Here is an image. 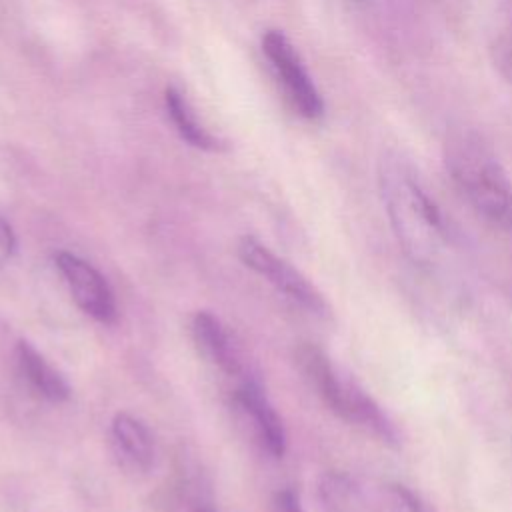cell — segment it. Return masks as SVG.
<instances>
[{"label":"cell","mask_w":512,"mask_h":512,"mask_svg":"<svg viewBox=\"0 0 512 512\" xmlns=\"http://www.w3.org/2000/svg\"><path fill=\"white\" fill-rule=\"evenodd\" d=\"M378 190L404 256L428 274H442L458 256L456 234L414 166L398 152L378 162Z\"/></svg>","instance_id":"1"},{"label":"cell","mask_w":512,"mask_h":512,"mask_svg":"<svg viewBox=\"0 0 512 512\" xmlns=\"http://www.w3.org/2000/svg\"><path fill=\"white\" fill-rule=\"evenodd\" d=\"M442 158L470 208L494 228L512 232V180L492 146L476 130L456 128L444 140Z\"/></svg>","instance_id":"2"},{"label":"cell","mask_w":512,"mask_h":512,"mask_svg":"<svg viewBox=\"0 0 512 512\" xmlns=\"http://www.w3.org/2000/svg\"><path fill=\"white\" fill-rule=\"evenodd\" d=\"M296 364L322 402L344 422L386 444L398 442V432L382 406L314 344H300Z\"/></svg>","instance_id":"3"},{"label":"cell","mask_w":512,"mask_h":512,"mask_svg":"<svg viewBox=\"0 0 512 512\" xmlns=\"http://www.w3.org/2000/svg\"><path fill=\"white\" fill-rule=\"evenodd\" d=\"M262 50L294 112L306 120L322 118V94L318 92L294 44L280 30H268L262 36Z\"/></svg>","instance_id":"4"},{"label":"cell","mask_w":512,"mask_h":512,"mask_svg":"<svg viewBox=\"0 0 512 512\" xmlns=\"http://www.w3.org/2000/svg\"><path fill=\"white\" fill-rule=\"evenodd\" d=\"M238 256L250 270L266 278L278 292L296 302L300 308L316 316L328 314V304L318 288L300 270L278 258L256 238L242 236L238 242Z\"/></svg>","instance_id":"5"},{"label":"cell","mask_w":512,"mask_h":512,"mask_svg":"<svg viewBox=\"0 0 512 512\" xmlns=\"http://www.w3.org/2000/svg\"><path fill=\"white\" fill-rule=\"evenodd\" d=\"M54 262L80 310L102 324H112L118 312L106 278L92 264L72 252H58Z\"/></svg>","instance_id":"6"},{"label":"cell","mask_w":512,"mask_h":512,"mask_svg":"<svg viewBox=\"0 0 512 512\" xmlns=\"http://www.w3.org/2000/svg\"><path fill=\"white\" fill-rule=\"evenodd\" d=\"M234 404L242 418L250 422L258 442L272 458H282L286 450L284 424L256 382H242L234 390Z\"/></svg>","instance_id":"7"},{"label":"cell","mask_w":512,"mask_h":512,"mask_svg":"<svg viewBox=\"0 0 512 512\" xmlns=\"http://www.w3.org/2000/svg\"><path fill=\"white\" fill-rule=\"evenodd\" d=\"M192 338L198 346L200 354L214 366H218L226 374L240 372V356L238 350L222 326V322L208 310H200L192 318Z\"/></svg>","instance_id":"8"},{"label":"cell","mask_w":512,"mask_h":512,"mask_svg":"<svg viewBox=\"0 0 512 512\" xmlns=\"http://www.w3.org/2000/svg\"><path fill=\"white\" fill-rule=\"evenodd\" d=\"M164 104L176 132L190 146L206 152H220L226 148V144L198 120L192 104L182 90H178L176 86H168L164 92Z\"/></svg>","instance_id":"9"},{"label":"cell","mask_w":512,"mask_h":512,"mask_svg":"<svg viewBox=\"0 0 512 512\" xmlns=\"http://www.w3.org/2000/svg\"><path fill=\"white\" fill-rule=\"evenodd\" d=\"M16 358L26 380L50 402H64L70 398V386L64 376L48 364V360L26 340L16 344Z\"/></svg>","instance_id":"10"},{"label":"cell","mask_w":512,"mask_h":512,"mask_svg":"<svg viewBox=\"0 0 512 512\" xmlns=\"http://www.w3.org/2000/svg\"><path fill=\"white\" fill-rule=\"evenodd\" d=\"M112 438L118 452L138 470H148L154 460V442L142 420L128 412L112 418Z\"/></svg>","instance_id":"11"},{"label":"cell","mask_w":512,"mask_h":512,"mask_svg":"<svg viewBox=\"0 0 512 512\" xmlns=\"http://www.w3.org/2000/svg\"><path fill=\"white\" fill-rule=\"evenodd\" d=\"M490 62L494 70L512 84V6L506 4L500 10V16L496 18V26L490 34Z\"/></svg>","instance_id":"12"},{"label":"cell","mask_w":512,"mask_h":512,"mask_svg":"<svg viewBox=\"0 0 512 512\" xmlns=\"http://www.w3.org/2000/svg\"><path fill=\"white\" fill-rule=\"evenodd\" d=\"M388 512H428V508L410 488L394 484L388 490Z\"/></svg>","instance_id":"13"},{"label":"cell","mask_w":512,"mask_h":512,"mask_svg":"<svg viewBox=\"0 0 512 512\" xmlns=\"http://www.w3.org/2000/svg\"><path fill=\"white\" fill-rule=\"evenodd\" d=\"M14 232L10 224L0 216V266L12 256L14 252Z\"/></svg>","instance_id":"14"},{"label":"cell","mask_w":512,"mask_h":512,"mask_svg":"<svg viewBox=\"0 0 512 512\" xmlns=\"http://www.w3.org/2000/svg\"><path fill=\"white\" fill-rule=\"evenodd\" d=\"M276 512H304L298 496L292 490H280L274 498Z\"/></svg>","instance_id":"15"}]
</instances>
